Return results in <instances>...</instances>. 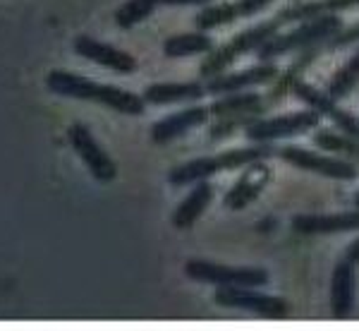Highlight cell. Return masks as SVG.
<instances>
[{"label": "cell", "instance_id": "cell-1", "mask_svg": "<svg viewBox=\"0 0 359 331\" xmlns=\"http://www.w3.org/2000/svg\"><path fill=\"white\" fill-rule=\"evenodd\" d=\"M46 86L57 96L77 98V101H94L111 110H118L123 115H142L147 110V101L139 94L125 91L120 86L94 82L89 77H82V74L67 72V70H53V72L46 74Z\"/></svg>", "mask_w": 359, "mask_h": 331}, {"label": "cell", "instance_id": "cell-2", "mask_svg": "<svg viewBox=\"0 0 359 331\" xmlns=\"http://www.w3.org/2000/svg\"><path fill=\"white\" fill-rule=\"evenodd\" d=\"M273 147L271 144H247L240 149H228L216 156H201V159H192L187 164H180L168 173V183L172 188H184V185H196L201 180L213 178L221 171H235V168H245L254 161H269L273 156Z\"/></svg>", "mask_w": 359, "mask_h": 331}, {"label": "cell", "instance_id": "cell-3", "mask_svg": "<svg viewBox=\"0 0 359 331\" xmlns=\"http://www.w3.org/2000/svg\"><path fill=\"white\" fill-rule=\"evenodd\" d=\"M340 29H343V20L335 13L299 22L292 32H285V34L278 32L271 41H266L262 48L257 51V58H259V63H271L280 56L299 53V51H304V48H318V46L323 48V44L331 37H335Z\"/></svg>", "mask_w": 359, "mask_h": 331}, {"label": "cell", "instance_id": "cell-4", "mask_svg": "<svg viewBox=\"0 0 359 331\" xmlns=\"http://www.w3.org/2000/svg\"><path fill=\"white\" fill-rule=\"evenodd\" d=\"M280 27L283 25L273 17V20L259 22V25L249 27V29H245V32L235 34L228 44L216 46L211 53H206V58L199 65V77L201 79H213V77H218V74H223L225 70L237 60V58H242L247 53H257L266 41H271V39L280 32Z\"/></svg>", "mask_w": 359, "mask_h": 331}, {"label": "cell", "instance_id": "cell-5", "mask_svg": "<svg viewBox=\"0 0 359 331\" xmlns=\"http://www.w3.org/2000/svg\"><path fill=\"white\" fill-rule=\"evenodd\" d=\"M213 303L225 310H245L266 319H283L292 312L285 298L269 295L257 286H218L213 293Z\"/></svg>", "mask_w": 359, "mask_h": 331}, {"label": "cell", "instance_id": "cell-6", "mask_svg": "<svg viewBox=\"0 0 359 331\" xmlns=\"http://www.w3.org/2000/svg\"><path fill=\"white\" fill-rule=\"evenodd\" d=\"M318 125H321V115L314 108H302L273 115V118H254L245 127V137L254 144H273L278 139H290L311 132Z\"/></svg>", "mask_w": 359, "mask_h": 331}, {"label": "cell", "instance_id": "cell-7", "mask_svg": "<svg viewBox=\"0 0 359 331\" xmlns=\"http://www.w3.org/2000/svg\"><path fill=\"white\" fill-rule=\"evenodd\" d=\"M184 276L196 283H208V286H269L271 274L262 266H228L206 262V259H189L184 264Z\"/></svg>", "mask_w": 359, "mask_h": 331}, {"label": "cell", "instance_id": "cell-8", "mask_svg": "<svg viewBox=\"0 0 359 331\" xmlns=\"http://www.w3.org/2000/svg\"><path fill=\"white\" fill-rule=\"evenodd\" d=\"M285 161L287 166L299 168V171L306 173H316V176L331 178V180H357L359 178V166L352 164V161L343 159V156L335 154H321V152H311V149H302V147H283L276 152Z\"/></svg>", "mask_w": 359, "mask_h": 331}, {"label": "cell", "instance_id": "cell-9", "mask_svg": "<svg viewBox=\"0 0 359 331\" xmlns=\"http://www.w3.org/2000/svg\"><path fill=\"white\" fill-rule=\"evenodd\" d=\"M290 94H294L302 103H306V108H314L321 118H328L335 125V130H340L343 135H350L359 139V115L350 113V110L340 108V103L335 98L328 96V91L316 89L314 84L304 82V79H294Z\"/></svg>", "mask_w": 359, "mask_h": 331}, {"label": "cell", "instance_id": "cell-10", "mask_svg": "<svg viewBox=\"0 0 359 331\" xmlns=\"http://www.w3.org/2000/svg\"><path fill=\"white\" fill-rule=\"evenodd\" d=\"M67 139L79 159L84 161L86 171L94 176V180H98V183H113L118 178V166L111 159V154L96 142V137L91 135V130L84 123L69 125Z\"/></svg>", "mask_w": 359, "mask_h": 331}, {"label": "cell", "instance_id": "cell-11", "mask_svg": "<svg viewBox=\"0 0 359 331\" xmlns=\"http://www.w3.org/2000/svg\"><path fill=\"white\" fill-rule=\"evenodd\" d=\"M278 67L273 63H259L247 70H237V72H223L213 79H206V94L211 96H223V94H235V91H249L254 86L271 84L278 79Z\"/></svg>", "mask_w": 359, "mask_h": 331}, {"label": "cell", "instance_id": "cell-12", "mask_svg": "<svg viewBox=\"0 0 359 331\" xmlns=\"http://www.w3.org/2000/svg\"><path fill=\"white\" fill-rule=\"evenodd\" d=\"M271 178H273V168L266 164V161H254V164L245 166V173L225 193L223 207L230 209V212H240V209L249 207L254 200H259V195L266 190Z\"/></svg>", "mask_w": 359, "mask_h": 331}, {"label": "cell", "instance_id": "cell-13", "mask_svg": "<svg viewBox=\"0 0 359 331\" xmlns=\"http://www.w3.org/2000/svg\"><path fill=\"white\" fill-rule=\"evenodd\" d=\"M297 235H335L359 231V209L338 214H297L290 223Z\"/></svg>", "mask_w": 359, "mask_h": 331}, {"label": "cell", "instance_id": "cell-14", "mask_svg": "<svg viewBox=\"0 0 359 331\" xmlns=\"http://www.w3.org/2000/svg\"><path fill=\"white\" fill-rule=\"evenodd\" d=\"M72 48L77 56H82L86 60L96 63V65H101L106 70H113V72H118V74H132L137 70L135 56H130L127 51L115 48V46L106 41H98L94 37H86V34L74 39Z\"/></svg>", "mask_w": 359, "mask_h": 331}, {"label": "cell", "instance_id": "cell-15", "mask_svg": "<svg viewBox=\"0 0 359 331\" xmlns=\"http://www.w3.org/2000/svg\"><path fill=\"white\" fill-rule=\"evenodd\" d=\"M211 118V110L206 106H189L184 110H177L172 115H165L158 123L151 125V142L154 144H170L196 127L206 125Z\"/></svg>", "mask_w": 359, "mask_h": 331}, {"label": "cell", "instance_id": "cell-16", "mask_svg": "<svg viewBox=\"0 0 359 331\" xmlns=\"http://www.w3.org/2000/svg\"><path fill=\"white\" fill-rule=\"evenodd\" d=\"M206 96L204 82H154L142 91V98L151 106L196 103Z\"/></svg>", "mask_w": 359, "mask_h": 331}, {"label": "cell", "instance_id": "cell-17", "mask_svg": "<svg viewBox=\"0 0 359 331\" xmlns=\"http://www.w3.org/2000/svg\"><path fill=\"white\" fill-rule=\"evenodd\" d=\"M355 288H357L355 264L347 262L345 257H340L333 266V276H331L333 317H350L352 307H355Z\"/></svg>", "mask_w": 359, "mask_h": 331}, {"label": "cell", "instance_id": "cell-18", "mask_svg": "<svg viewBox=\"0 0 359 331\" xmlns=\"http://www.w3.org/2000/svg\"><path fill=\"white\" fill-rule=\"evenodd\" d=\"M271 106L266 103V98L252 89L216 96V101L208 106L211 115H216V118H233V115H252V118H259Z\"/></svg>", "mask_w": 359, "mask_h": 331}, {"label": "cell", "instance_id": "cell-19", "mask_svg": "<svg viewBox=\"0 0 359 331\" xmlns=\"http://www.w3.org/2000/svg\"><path fill=\"white\" fill-rule=\"evenodd\" d=\"M213 195H216V188H213L208 180H201V183H196L194 188H192V193L184 197V200L177 205L175 212H172V219H170L172 226H175L177 231L192 228L196 221L201 219V214H204L206 209L211 207Z\"/></svg>", "mask_w": 359, "mask_h": 331}, {"label": "cell", "instance_id": "cell-20", "mask_svg": "<svg viewBox=\"0 0 359 331\" xmlns=\"http://www.w3.org/2000/svg\"><path fill=\"white\" fill-rule=\"evenodd\" d=\"M216 48V41L208 32H187L175 34V37L163 41V56L165 58H189V56H206Z\"/></svg>", "mask_w": 359, "mask_h": 331}, {"label": "cell", "instance_id": "cell-21", "mask_svg": "<svg viewBox=\"0 0 359 331\" xmlns=\"http://www.w3.org/2000/svg\"><path fill=\"white\" fill-rule=\"evenodd\" d=\"M311 139L321 152L343 156V159L359 166V139L343 135L340 130H331V127H316Z\"/></svg>", "mask_w": 359, "mask_h": 331}, {"label": "cell", "instance_id": "cell-22", "mask_svg": "<svg viewBox=\"0 0 359 331\" xmlns=\"http://www.w3.org/2000/svg\"><path fill=\"white\" fill-rule=\"evenodd\" d=\"M359 86V48L345 60V65H340L335 70V74L328 82L326 91L328 96L335 98V101H343Z\"/></svg>", "mask_w": 359, "mask_h": 331}, {"label": "cell", "instance_id": "cell-23", "mask_svg": "<svg viewBox=\"0 0 359 331\" xmlns=\"http://www.w3.org/2000/svg\"><path fill=\"white\" fill-rule=\"evenodd\" d=\"M237 20H240V15H237L235 3H208L196 13L194 27L201 32H211V29L233 25Z\"/></svg>", "mask_w": 359, "mask_h": 331}, {"label": "cell", "instance_id": "cell-24", "mask_svg": "<svg viewBox=\"0 0 359 331\" xmlns=\"http://www.w3.org/2000/svg\"><path fill=\"white\" fill-rule=\"evenodd\" d=\"M321 15H328L323 0H292L287 8H283L280 13L276 15V20L285 27V25H299V22L314 20V17H321Z\"/></svg>", "mask_w": 359, "mask_h": 331}, {"label": "cell", "instance_id": "cell-25", "mask_svg": "<svg viewBox=\"0 0 359 331\" xmlns=\"http://www.w3.org/2000/svg\"><path fill=\"white\" fill-rule=\"evenodd\" d=\"M158 0H127L115 10V25L120 29H132L139 22H144L147 17H151L158 8Z\"/></svg>", "mask_w": 359, "mask_h": 331}, {"label": "cell", "instance_id": "cell-26", "mask_svg": "<svg viewBox=\"0 0 359 331\" xmlns=\"http://www.w3.org/2000/svg\"><path fill=\"white\" fill-rule=\"evenodd\" d=\"M252 115H233V118H218V123H213L211 127V139H223V137H233L237 130H245L252 123Z\"/></svg>", "mask_w": 359, "mask_h": 331}, {"label": "cell", "instance_id": "cell-27", "mask_svg": "<svg viewBox=\"0 0 359 331\" xmlns=\"http://www.w3.org/2000/svg\"><path fill=\"white\" fill-rule=\"evenodd\" d=\"M357 44H359V22L357 25H343V29H340L335 37H331L323 44V48L340 51V48H347V46H357Z\"/></svg>", "mask_w": 359, "mask_h": 331}, {"label": "cell", "instance_id": "cell-28", "mask_svg": "<svg viewBox=\"0 0 359 331\" xmlns=\"http://www.w3.org/2000/svg\"><path fill=\"white\" fill-rule=\"evenodd\" d=\"M276 0H237L235 8H237V15L240 17H254L259 15L262 10H266L269 5H273Z\"/></svg>", "mask_w": 359, "mask_h": 331}, {"label": "cell", "instance_id": "cell-29", "mask_svg": "<svg viewBox=\"0 0 359 331\" xmlns=\"http://www.w3.org/2000/svg\"><path fill=\"white\" fill-rule=\"evenodd\" d=\"M326 5V13H335L340 15L343 10H352V8H359V0H323Z\"/></svg>", "mask_w": 359, "mask_h": 331}, {"label": "cell", "instance_id": "cell-30", "mask_svg": "<svg viewBox=\"0 0 359 331\" xmlns=\"http://www.w3.org/2000/svg\"><path fill=\"white\" fill-rule=\"evenodd\" d=\"M161 5H168V8H184V5H189V8H204V5L213 3V0H158Z\"/></svg>", "mask_w": 359, "mask_h": 331}, {"label": "cell", "instance_id": "cell-31", "mask_svg": "<svg viewBox=\"0 0 359 331\" xmlns=\"http://www.w3.org/2000/svg\"><path fill=\"white\" fill-rule=\"evenodd\" d=\"M343 257L347 259V262H352V264H359V238L357 240H352L350 245L345 247V252H343Z\"/></svg>", "mask_w": 359, "mask_h": 331}, {"label": "cell", "instance_id": "cell-32", "mask_svg": "<svg viewBox=\"0 0 359 331\" xmlns=\"http://www.w3.org/2000/svg\"><path fill=\"white\" fill-rule=\"evenodd\" d=\"M355 207H357V209H359V193H357V195H355Z\"/></svg>", "mask_w": 359, "mask_h": 331}]
</instances>
